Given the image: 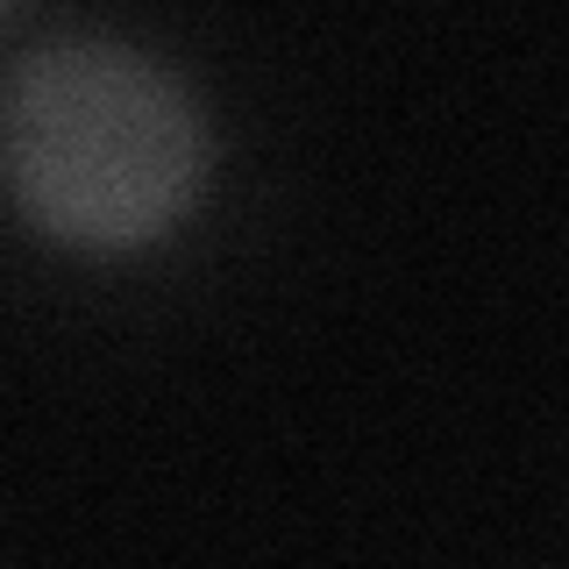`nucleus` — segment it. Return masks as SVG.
Masks as SVG:
<instances>
[{
  "label": "nucleus",
  "instance_id": "obj_1",
  "mask_svg": "<svg viewBox=\"0 0 569 569\" xmlns=\"http://www.w3.org/2000/svg\"><path fill=\"white\" fill-rule=\"evenodd\" d=\"M207 171L192 93L107 36L29 50L0 86V178L36 228L86 249L164 236Z\"/></svg>",
  "mask_w": 569,
  "mask_h": 569
}]
</instances>
